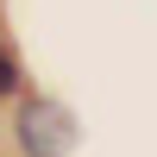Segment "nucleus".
Returning <instances> with one entry per match:
<instances>
[{"mask_svg": "<svg viewBox=\"0 0 157 157\" xmlns=\"http://www.w3.org/2000/svg\"><path fill=\"white\" fill-rule=\"evenodd\" d=\"M75 113L57 107V101H25L19 107V145L25 157H69L75 151Z\"/></svg>", "mask_w": 157, "mask_h": 157, "instance_id": "1", "label": "nucleus"}, {"mask_svg": "<svg viewBox=\"0 0 157 157\" xmlns=\"http://www.w3.org/2000/svg\"><path fill=\"white\" fill-rule=\"evenodd\" d=\"M19 94V63H13V50H0V101Z\"/></svg>", "mask_w": 157, "mask_h": 157, "instance_id": "2", "label": "nucleus"}]
</instances>
